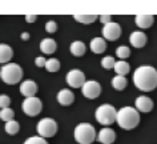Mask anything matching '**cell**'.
Returning a JSON list of instances; mask_svg holds the SVG:
<instances>
[{"label":"cell","mask_w":157,"mask_h":144,"mask_svg":"<svg viewBox=\"0 0 157 144\" xmlns=\"http://www.w3.org/2000/svg\"><path fill=\"white\" fill-rule=\"evenodd\" d=\"M103 36L109 41H115L121 36V27L119 23H108L103 27Z\"/></svg>","instance_id":"obj_9"},{"label":"cell","mask_w":157,"mask_h":144,"mask_svg":"<svg viewBox=\"0 0 157 144\" xmlns=\"http://www.w3.org/2000/svg\"><path fill=\"white\" fill-rule=\"evenodd\" d=\"M129 41L135 48H143L147 44V35L141 32V31H135L129 36Z\"/></svg>","instance_id":"obj_14"},{"label":"cell","mask_w":157,"mask_h":144,"mask_svg":"<svg viewBox=\"0 0 157 144\" xmlns=\"http://www.w3.org/2000/svg\"><path fill=\"white\" fill-rule=\"evenodd\" d=\"M96 139V130L92 124L80 123L75 128V140L78 144H92Z\"/></svg>","instance_id":"obj_4"},{"label":"cell","mask_w":157,"mask_h":144,"mask_svg":"<svg viewBox=\"0 0 157 144\" xmlns=\"http://www.w3.org/2000/svg\"><path fill=\"white\" fill-rule=\"evenodd\" d=\"M37 91H39L37 84L32 80H25L20 84V92H21L23 96H25V99L27 98H35V95H36Z\"/></svg>","instance_id":"obj_11"},{"label":"cell","mask_w":157,"mask_h":144,"mask_svg":"<svg viewBox=\"0 0 157 144\" xmlns=\"http://www.w3.org/2000/svg\"><path fill=\"white\" fill-rule=\"evenodd\" d=\"M127 84H128V81L127 79H125V76H115L112 79V85H113V88L117 89V91H123V89L127 87Z\"/></svg>","instance_id":"obj_22"},{"label":"cell","mask_w":157,"mask_h":144,"mask_svg":"<svg viewBox=\"0 0 157 144\" xmlns=\"http://www.w3.org/2000/svg\"><path fill=\"white\" fill-rule=\"evenodd\" d=\"M37 132L41 138H53L57 132V123L51 118L41 119L37 124Z\"/></svg>","instance_id":"obj_6"},{"label":"cell","mask_w":157,"mask_h":144,"mask_svg":"<svg viewBox=\"0 0 157 144\" xmlns=\"http://www.w3.org/2000/svg\"><path fill=\"white\" fill-rule=\"evenodd\" d=\"M45 69L48 72H57L60 69V61L57 59H48L45 64Z\"/></svg>","instance_id":"obj_26"},{"label":"cell","mask_w":157,"mask_h":144,"mask_svg":"<svg viewBox=\"0 0 157 144\" xmlns=\"http://www.w3.org/2000/svg\"><path fill=\"white\" fill-rule=\"evenodd\" d=\"M41 108H43V103H41V100L37 98H27L21 104L23 112H24L25 115L31 116V118L37 116L41 112Z\"/></svg>","instance_id":"obj_7"},{"label":"cell","mask_w":157,"mask_h":144,"mask_svg":"<svg viewBox=\"0 0 157 144\" xmlns=\"http://www.w3.org/2000/svg\"><path fill=\"white\" fill-rule=\"evenodd\" d=\"M45 31L48 33H55L57 31V23L53 20H49L45 23Z\"/></svg>","instance_id":"obj_30"},{"label":"cell","mask_w":157,"mask_h":144,"mask_svg":"<svg viewBox=\"0 0 157 144\" xmlns=\"http://www.w3.org/2000/svg\"><path fill=\"white\" fill-rule=\"evenodd\" d=\"M115 71L119 76H125L127 73L129 72V64L124 60H120V61H116L115 64Z\"/></svg>","instance_id":"obj_21"},{"label":"cell","mask_w":157,"mask_h":144,"mask_svg":"<svg viewBox=\"0 0 157 144\" xmlns=\"http://www.w3.org/2000/svg\"><path fill=\"white\" fill-rule=\"evenodd\" d=\"M0 79L6 84H17L23 79V69L16 63H8L0 68Z\"/></svg>","instance_id":"obj_3"},{"label":"cell","mask_w":157,"mask_h":144,"mask_svg":"<svg viewBox=\"0 0 157 144\" xmlns=\"http://www.w3.org/2000/svg\"><path fill=\"white\" fill-rule=\"evenodd\" d=\"M24 144H48L47 140L41 136H32V138H28L24 142Z\"/></svg>","instance_id":"obj_29"},{"label":"cell","mask_w":157,"mask_h":144,"mask_svg":"<svg viewBox=\"0 0 157 144\" xmlns=\"http://www.w3.org/2000/svg\"><path fill=\"white\" fill-rule=\"evenodd\" d=\"M65 80L68 83V85H71L72 88H83V85L87 83L84 72L80 71V69H72V71H69L65 76Z\"/></svg>","instance_id":"obj_8"},{"label":"cell","mask_w":157,"mask_h":144,"mask_svg":"<svg viewBox=\"0 0 157 144\" xmlns=\"http://www.w3.org/2000/svg\"><path fill=\"white\" fill-rule=\"evenodd\" d=\"M97 140H99L101 144H112L116 140V132L113 131L112 128L105 127L99 132V135H97Z\"/></svg>","instance_id":"obj_12"},{"label":"cell","mask_w":157,"mask_h":144,"mask_svg":"<svg viewBox=\"0 0 157 144\" xmlns=\"http://www.w3.org/2000/svg\"><path fill=\"white\" fill-rule=\"evenodd\" d=\"M81 92H83V95L85 96V98L96 99V98H99L100 93H101V85L95 80H89L83 85Z\"/></svg>","instance_id":"obj_10"},{"label":"cell","mask_w":157,"mask_h":144,"mask_svg":"<svg viewBox=\"0 0 157 144\" xmlns=\"http://www.w3.org/2000/svg\"><path fill=\"white\" fill-rule=\"evenodd\" d=\"M96 120L103 126H111L117 120V111L111 104H103L96 110Z\"/></svg>","instance_id":"obj_5"},{"label":"cell","mask_w":157,"mask_h":144,"mask_svg":"<svg viewBox=\"0 0 157 144\" xmlns=\"http://www.w3.org/2000/svg\"><path fill=\"white\" fill-rule=\"evenodd\" d=\"M75 20L83 24H91L97 20V15H73Z\"/></svg>","instance_id":"obj_23"},{"label":"cell","mask_w":157,"mask_h":144,"mask_svg":"<svg viewBox=\"0 0 157 144\" xmlns=\"http://www.w3.org/2000/svg\"><path fill=\"white\" fill-rule=\"evenodd\" d=\"M135 21H136L137 27L145 29V28L152 27V24L155 23V16H153V15H137Z\"/></svg>","instance_id":"obj_16"},{"label":"cell","mask_w":157,"mask_h":144,"mask_svg":"<svg viewBox=\"0 0 157 144\" xmlns=\"http://www.w3.org/2000/svg\"><path fill=\"white\" fill-rule=\"evenodd\" d=\"M100 21L103 23V24H108V23H112V16L111 15H101L100 16Z\"/></svg>","instance_id":"obj_33"},{"label":"cell","mask_w":157,"mask_h":144,"mask_svg":"<svg viewBox=\"0 0 157 144\" xmlns=\"http://www.w3.org/2000/svg\"><path fill=\"white\" fill-rule=\"evenodd\" d=\"M36 19H37V15H27V16H25V20L28 21V23L36 21Z\"/></svg>","instance_id":"obj_34"},{"label":"cell","mask_w":157,"mask_h":144,"mask_svg":"<svg viewBox=\"0 0 157 144\" xmlns=\"http://www.w3.org/2000/svg\"><path fill=\"white\" fill-rule=\"evenodd\" d=\"M116 122L123 130H133L140 123V114L133 107H123L117 111Z\"/></svg>","instance_id":"obj_2"},{"label":"cell","mask_w":157,"mask_h":144,"mask_svg":"<svg viewBox=\"0 0 157 144\" xmlns=\"http://www.w3.org/2000/svg\"><path fill=\"white\" fill-rule=\"evenodd\" d=\"M0 119L6 123L13 120V111L11 110V108H4V110H2L0 111Z\"/></svg>","instance_id":"obj_28"},{"label":"cell","mask_w":157,"mask_h":144,"mask_svg":"<svg viewBox=\"0 0 157 144\" xmlns=\"http://www.w3.org/2000/svg\"><path fill=\"white\" fill-rule=\"evenodd\" d=\"M10 104H11L10 96L0 95V108H2V110H4V108H10Z\"/></svg>","instance_id":"obj_31"},{"label":"cell","mask_w":157,"mask_h":144,"mask_svg":"<svg viewBox=\"0 0 157 144\" xmlns=\"http://www.w3.org/2000/svg\"><path fill=\"white\" fill-rule=\"evenodd\" d=\"M13 51L8 44H0V63L2 64H8L12 59Z\"/></svg>","instance_id":"obj_17"},{"label":"cell","mask_w":157,"mask_h":144,"mask_svg":"<svg viewBox=\"0 0 157 144\" xmlns=\"http://www.w3.org/2000/svg\"><path fill=\"white\" fill-rule=\"evenodd\" d=\"M115 57L113 56H105L103 57V60H101V65H103V68L105 69H115Z\"/></svg>","instance_id":"obj_27"},{"label":"cell","mask_w":157,"mask_h":144,"mask_svg":"<svg viewBox=\"0 0 157 144\" xmlns=\"http://www.w3.org/2000/svg\"><path fill=\"white\" fill-rule=\"evenodd\" d=\"M116 55H117V57H120V60L125 61V59H128L129 55H131V49H129V47H127V45H120L119 48L116 49Z\"/></svg>","instance_id":"obj_25"},{"label":"cell","mask_w":157,"mask_h":144,"mask_svg":"<svg viewBox=\"0 0 157 144\" xmlns=\"http://www.w3.org/2000/svg\"><path fill=\"white\" fill-rule=\"evenodd\" d=\"M69 49H71V53L75 56H83L84 53H85V49H87V47H85V44L83 41H73L72 44H71L69 47Z\"/></svg>","instance_id":"obj_20"},{"label":"cell","mask_w":157,"mask_h":144,"mask_svg":"<svg viewBox=\"0 0 157 144\" xmlns=\"http://www.w3.org/2000/svg\"><path fill=\"white\" fill-rule=\"evenodd\" d=\"M136 110L140 111V112H151L153 110V102L152 99H149L148 96H139V98L136 99Z\"/></svg>","instance_id":"obj_13"},{"label":"cell","mask_w":157,"mask_h":144,"mask_svg":"<svg viewBox=\"0 0 157 144\" xmlns=\"http://www.w3.org/2000/svg\"><path fill=\"white\" fill-rule=\"evenodd\" d=\"M107 49V43L103 37H95L91 40V51L93 53H103Z\"/></svg>","instance_id":"obj_19"},{"label":"cell","mask_w":157,"mask_h":144,"mask_svg":"<svg viewBox=\"0 0 157 144\" xmlns=\"http://www.w3.org/2000/svg\"><path fill=\"white\" fill-rule=\"evenodd\" d=\"M57 48V44L56 41L53 40V39H43L41 43H40V51L43 53H47V55H51V53H53L56 51Z\"/></svg>","instance_id":"obj_18"},{"label":"cell","mask_w":157,"mask_h":144,"mask_svg":"<svg viewBox=\"0 0 157 144\" xmlns=\"http://www.w3.org/2000/svg\"><path fill=\"white\" fill-rule=\"evenodd\" d=\"M75 100V95L72 91L69 89H61L60 92L57 93V102L61 104V106H71Z\"/></svg>","instance_id":"obj_15"},{"label":"cell","mask_w":157,"mask_h":144,"mask_svg":"<svg viewBox=\"0 0 157 144\" xmlns=\"http://www.w3.org/2000/svg\"><path fill=\"white\" fill-rule=\"evenodd\" d=\"M35 64H36L37 67H45V64H47L45 57H43V56H37V57H36V60H35Z\"/></svg>","instance_id":"obj_32"},{"label":"cell","mask_w":157,"mask_h":144,"mask_svg":"<svg viewBox=\"0 0 157 144\" xmlns=\"http://www.w3.org/2000/svg\"><path fill=\"white\" fill-rule=\"evenodd\" d=\"M6 132L8 135H11V136H13V135H16L17 132H19V130H20V124H19L16 120H11V122H7L6 123Z\"/></svg>","instance_id":"obj_24"},{"label":"cell","mask_w":157,"mask_h":144,"mask_svg":"<svg viewBox=\"0 0 157 144\" xmlns=\"http://www.w3.org/2000/svg\"><path fill=\"white\" fill-rule=\"evenodd\" d=\"M21 39H23V40H28V39H29V33L28 32H23L21 33Z\"/></svg>","instance_id":"obj_35"},{"label":"cell","mask_w":157,"mask_h":144,"mask_svg":"<svg viewBox=\"0 0 157 144\" xmlns=\"http://www.w3.org/2000/svg\"><path fill=\"white\" fill-rule=\"evenodd\" d=\"M133 83L137 89L151 92L157 87V69L151 65H141L133 73Z\"/></svg>","instance_id":"obj_1"}]
</instances>
